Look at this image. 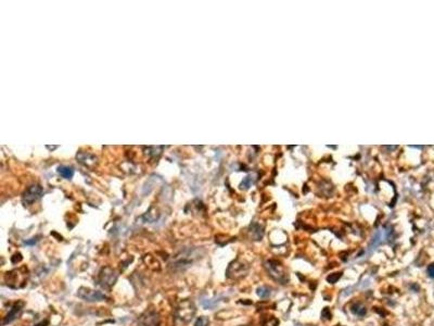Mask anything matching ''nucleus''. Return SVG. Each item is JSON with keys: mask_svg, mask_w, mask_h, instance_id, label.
Wrapping results in <instances>:
<instances>
[{"mask_svg": "<svg viewBox=\"0 0 434 326\" xmlns=\"http://www.w3.org/2000/svg\"><path fill=\"white\" fill-rule=\"evenodd\" d=\"M209 320L206 316H200L194 323V326H208Z\"/></svg>", "mask_w": 434, "mask_h": 326, "instance_id": "f8f14e48", "label": "nucleus"}, {"mask_svg": "<svg viewBox=\"0 0 434 326\" xmlns=\"http://www.w3.org/2000/svg\"><path fill=\"white\" fill-rule=\"evenodd\" d=\"M382 241H383V234H382V232H381V231H378V232L376 233V235H375L374 239H373L372 245H370V248H372V249H375L376 247L379 246Z\"/></svg>", "mask_w": 434, "mask_h": 326, "instance_id": "6e6552de", "label": "nucleus"}, {"mask_svg": "<svg viewBox=\"0 0 434 326\" xmlns=\"http://www.w3.org/2000/svg\"><path fill=\"white\" fill-rule=\"evenodd\" d=\"M40 193H41V188H40V187L33 186L32 188H30L29 190H27L25 192V197H24L25 203H27V204L34 203V201L40 196Z\"/></svg>", "mask_w": 434, "mask_h": 326, "instance_id": "423d86ee", "label": "nucleus"}, {"mask_svg": "<svg viewBox=\"0 0 434 326\" xmlns=\"http://www.w3.org/2000/svg\"><path fill=\"white\" fill-rule=\"evenodd\" d=\"M47 325H48V321H44V322H41V323L35 325V326H47Z\"/></svg>", "mask_w": 434, "mask_h": 326, "instance_id": "2eb2a0df", "label": "nucleus"}, {"mask_svg": "<svg viewBox=\"0 0 434 326\" xmlns=\"http://www.w3.org/2000/svg\"><path fill=\"white\" fill-rule=\"evenodd\" d=\"M248 271H249L248 266L236 261L232 263V265H230L229 268L227 269V276L229 279H235V280L240 279V277L247 275Z\"/></svg>", "mask_w": 434, "mask_h": 326, "instance_id": "20e7f679", "label": "nucleus"}, {"mask_svg": "<svg viewBox=\"0 0 434 326\" xmlns=\"http://www.w3.org/2000/svg\"><path fill=\"white\" fill-rule=\"evenodd\" d=\"M78 296L81 299L88 301V302H98V301H103L107 299V296L102 294L101 291L94 290L86 287H81L78 290Z\"/></svg>", "mask_w": 434, "mask_h": 326, "instance_id": "7ed1b4c3", "label": "nucleus"}, {"mask_svg": "<svg viewBox=\"0 0 434 326\" xmlns=\"http://www.w3.org/2000/svg\"><path fill=\"white\" fill-rule=\"evenodd\" d=\"M321 315H323V320L325 318V320H331V312H330V309L329 308H325L324 310H323V313H321Z\"/></svg>", "mask_w": 434, "mask_h": 326, "instance_id": "ddd939ff", "label": "nucleus"}, {"mask_svg": "<svg viewBox=\"0 0 434 326\" xmlns=\"http://www.w3.org/2000/svg\"><path fill=\"white\" fill-rule=\"evenodd\" d=\"M59 173L61 176L64 178H71L73 176V170L71 168H66V166H61V168H59Z\"/></svg>", "mask_w": 434, "mask_h": 326, "instance_id": "9d476101", "label": "nucleus"}, {"mask_svg": "<svg viewBox=\"0 0 434 326\" xmlns=\"http://www.w3.org/2000/svg\"><path fill=\"white\" fill-rule=\"evenodd\" d=\"M117 280V273L115 270L111 268H103L99 274V279H98V284L103 288H111L114 285Z\"/></svg>", "mask_w": 434, "mask_h": 326, "instance_id": "f03ea898", "label": "nucleus"}, {"mask_svg": "<svg viewBox=\"0 0 434 326\" xmlns=\"http://www.w3.org/2000/svg\"><path fill=\"white\" fill-rule=\"evenodd\" d=\"M265 269L268 272L271 279L277 281L279 284H286L289 281V276L285 272V269L279 262L269 260L265 262Z\"/></svg>", "mask_w": 434, "mask_h": 326, "instance_id": "f257e3e1", "label": "nucleus"}, {"mask_svg": "<svg viewBox=\"0 0 434 326\" xmlns=\"http://www.w3.org/2000/svg\"><path fill=\"white\" fill-rule=\"evenodd\" d=\"M426 273L431 277V279H434V263H431V265L426 269Z\"/></svg>", "mask_w": 434, "mask_h": 326, "instance_id": "4468645a", "label": "nucleus"}, {"mask_svg": "<svg viewBox=\"0 0 434 326\" xmlns=\"http://www.w3.org/2000/svg\"><path fill=\"white\" fill-rule=\"evenodd\" d=\"M256 294H257L258 297H261V298H263V299H265V298H268L270 296L271 290L269 288H267V287H265V286L258 287L256 289Z\"/></svg>", "mask_w": 434, "mask_h": 326, "instance_id": "1a4fd4ad", "label": "nucleus"}, {"mask_svg": "<svg viewBox=\"0 0 434 326\" xmlns=\"http://www.w3.org/2000/svg\"><path fill=\"white\" fill-rule=\"evenodd\" d=\"M351 311L353 312V313H354L355 315L364 316V315L366 314L367 309H366V307H365V306H364L363 303H360V302H356V303H354L353 306L351 307Z\"/></svg>", "mask_w": 434, "mask_h": 326, "instance_id": "0eeeda50", "label": "nucleus"}, {"mask_svg": "<svg viewBox=\"0 0 434 326\" xmlns=\"http://www.w3.org/2000/svg\"><path fill=\"white\" fill-rule=\"evenodd\" d=\"M23 306H24V303L23 302H19V303H16L15 306L12 307V309L9 311V313L6 315V317L4 318V322H3V325L5 326V325H7V324H9V323H11L12 321H15L16 318L18 317V315H19V313L21 311H22V308H23Z\"/></svg>", "mask_w": 434, "mask_h": 326, "instance_id": "39448f33", "label": "nucleus"}, {"mask_svg": "<svg viewBox=\"0 0 434 326\" xmlns=\"http://www.w3.org/2000/svg\"><path fill=\"white\" fill-rule=\"evenodd\" d=\"M341 276H342V273H341V272L333 273V274H330V275H329V276L327 277V281H328V283L334 284V283H337V282L341 279Z\"/></svg>", "mask_w": 434, "mask_h": 326, "instance_id": "9b49d317", "label": "nucleus"}]
</instances>
